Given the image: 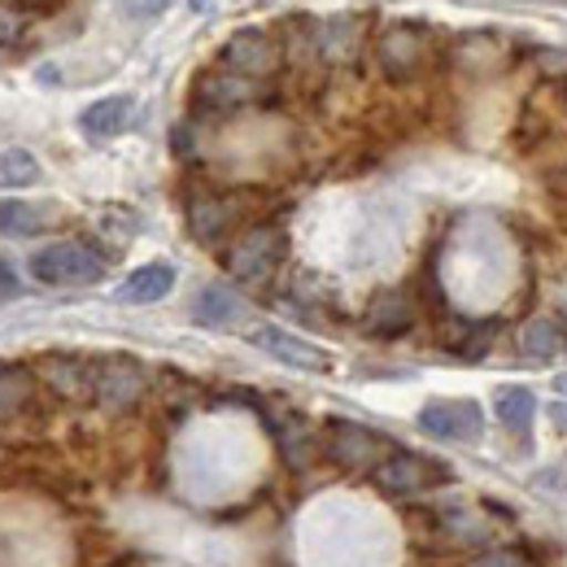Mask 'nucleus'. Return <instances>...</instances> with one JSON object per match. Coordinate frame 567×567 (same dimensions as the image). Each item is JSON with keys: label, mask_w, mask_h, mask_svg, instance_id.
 Masks as SVG:
<instances>
[{"label": "nucleus", "mask_w": 567, "mask_h": 567, "mask_svg": "<svg viewBox=\"0 0 567 567\" xmlns=\"http://www.w3.org/2000/svg\"><path fill=\"white\" fill-rule=\"evenodd\" d=\"M40 162H35V153L31 148H0V188H31V184H40Z\"/></svg>", "instance_id": "obj_17"}, {"label": "nucleus", "mask_w": 567, "mask_h": 567, "mask_svg": "<svg viewBox=\"0 0 567 567\" xmlns=\"http://www.w3.org/2000/svg\"><path fill=\"white\" fill-rule=\"evenodd\" d=\"M13 284H18V276H13V267H9L4 258H0V292H9Z\"/></svg>", "instance_id": "obj_26"}, {"label": "nucleus", "mask_w": 567, "mask_h": 567, "mask_svg": "<svg viewBox=\"0 0 567 567\" xmlns=\"http://www.w3.org/2000/svg\"><path fill=\"white\" fill-rule=\"evenodd\" d=\"M559 389H564V393H567V375H559Z\"/></svg>", "instance_id": "obj_27"}, {"label": "nucleus", "mask_w": 567, "mask_h": 567, "mask_svg": "<svg viewBox=\"0 0 567 567\" xmlns=\"http://www.w3.org/2000/svg\"><path fill=\"white\" fill-rule=\"evenodd\" d=\"M375 62H380V71L389 74L393 83H411L427 62V31L424 27H411V22L389 27L375 40Z\"/></svg>", "instance_id": "obj_4"}, {"label": "nucleus", "mask_w": 567, "mask_h": 567, "mask_svg": "<svg viewBox=\"0 0 567 567\" xmlns=\"http://www.w3.org/2000/svg\"><path fill=\"white\" fill-rule=\"evenodd\" d=\"M144 367L136 358H105L92 375V402L105 411H132L144 398Z\"/></svg>", "instance_id": "obj_5"}, {"label": "nucleus", "mask_w": 567, "mask_h": 567, "mask_svg": "<svg viewBox=\"0 0 567 567\" xmlns=\"http://www.w3.org/2000/svg\"><path fill=\"white\" fill-rule=\"evenodd\" d=\"M227 218H231V210H227L218 197H202V202L188 206V223H193V236H197V240H214V236L227 227Z\"/></svg>", "instance_id": "obj_20"}, {"label": "nucleus", "mask_w": 567, "mask_h": 567, "mask_svg": "<svg viewBox=\"0 0 567 567\" xmlns=\"http://www.w3.org/2000/svg\"><path fill=\"white\" fill-rule=\"evenodd\" d=\"M515 341H519V354L542 358V362H550V358H559L567 350L564 323H555V319H528Z\"/></svg>", "instance_id": "obj_15"}, {"label": "nucleus", "mask_w": 567, "mask_h": 567, "mask_svg": "<svg viewBox=\"0 0 567 567\" xmlns=\"http://www.w3.org/2000/svg\"><path fill=\"white\" fill-rule=\"evenodd\" d=\"M223 66L236 74H249V79H267V74H276V66H280V49H276V40L267 31L245 27V31H236L223 44Z\"/></svg>", "instance_id": "obj_8"}, {"label": "nucleus", "mask_w": 567, "mask_h": 567, "mask_svg": "<svg viewBox=\"0 0 567 567\" xmlns=\"http://www.w3.org/2000/svg\"><path fill=\"white\" fill-rule=\"evenodd\" d=\"M166 4H171V0H123V9H127L132 18H157Z\"/></svg>", "instance_id": "obj_25"}, {"label": "nucleus", "mask_w": 567, "mask_h": 567, "mask_svg": "<svg viewBox=\"0 0 567 567\" xmlns=\"http://www.w3.org/2000/svg\"><path fill=\"white\" fill-rule=\"evenodd\" d=\"M276 432H280L284 458H288L292 467H306V463H310V432H306V424H301L297 415H284L280 424H276Z\"/></svg>", "instance_id": "obj_21"}, {"label": "nucleus", "mask_w": 567, "mask_h": 567, "mask_svg": "<svg viewBox=\"0 0 567 567\" xmlns=\"http://www.w3.org/2000/svg\"><path fill=\"white\" fill-rule=\"evenodd\" d=\"M171 288H175V267L171 262H148V267H136L127 280L118 284L114 301H123V306H153Z\"/></svg>", "instance_id": "obj_13"}, {"label": "nucleus", "mask_w": 567, "mask_h": 567, "mask_svg": "<svg viewBox=\"0 0 567 567\" xmlns=\"http://www.w3.org/2000/svg\"><path fill=\"white\" fill-rule=\"evenodd\" d=\"M494 411H497V420L511 427V432L528 436L533 415H537V398H533L524 384H502V389L494 393Z\"/></svg>", "instance_id": "obj_16"}, {"label": "nucleus", "mask_w": 567, "mask_h": 567, "mask_svg": "<svg viewBox=\"0 0 567 567\" xmlns=\"http://www.w3.org/2000/svg\"><path fill=\"white\" fill-rule=\"evenodd\" d=\"M350 35H354V22H350V18H337V22H328V27L319 31V53H323V58H332V62L350 58V53H354Z\"/></svg>", "instance_id": "obj_22"}, {"label": "nucleus", "mask_w": 567, "mask_h": 567, "mask_svg": "<svg viewBox=\"0 0 567 567\" xmlns=\"http://www.w3.org/2000/svg\"><path fill=\"white\" fill-rule=\"evenodd\" d=\"M249 341H254L262 354H271L276 362L292 367V371H332V354H328V350L310 346L306 337H292L280 323H254V328H249Z\"/></svg>", "instance_id": "obj_6"}, {"label": "nucleus", "mask_w": 567, "mask_h": 567, "mask_svg": "<svg viewBox=\"0 0 567 567\" xmlns=\"http://www.w3.org/2000/svg\"><path fill=\"white\" fill-rule=\"evenodd\" d=\"M44 218L49 214L40 210V206H31V202H22V197H9V202H0V236H35V231H44Z\"/></svg>", "instance_id": "obj_18"}, {"label": "nucleus", "mask_w": 567, "mask_h": 567, "mask_svg": "<svg viewBox=\"0 0 567 567\" xmlns=\"http://www.w3.org/2000/svg\"><path fill=\"white\" fill-rule=\"evenodd\" d=\"M22 398H27V375L0 371V415H4V411H13Z\"/></svg>", "instance_id": "obj_23"}, {"label": "nucleus", "mask_w": 567, "mask_h": 567, "mask_svg": "<svg viewBox=\"0 0 567 567\" xmlns=\"http://www.w3.org/2000/svg\"><path fill=\"white\" fill-rule=\"evenodd\" d=\"M323 445H328L332 463H341L346 472H371V467L384 458V450H389V441H384L380 432H371V427H362V424H350V420H332Z\"/></svg>", "instance_id": "obj_7"}, {"label": "nucleus", "mask_w": 567, "mask_h": 567, "mask_svg": "<svg viewBox=\"0 0 567 567\" xmlns=\"http://www.w3.org/2000/svg\"><path fill=\"white\" fill-rule=\"evenodd\" d=\"M40 375H44V384H49L58 398H66V402H87L96 371L74 354H49L40 362Z\"/></svg>", "instance_id": "obj_10"}, {"label": "nucleus", "mask_w": 567, "mask_h": 567, "mask_svg": "<svg viewBox=\"0 0 567 567\" xmlns=\"http://www.w3.org/2000/svg\"><path fill=\"white\" fill-rule=\"evenodd\" d=\"M22 31H27L22 13H18V9H9V4H0V44H13Z\"/></svg>", "instance_id": "obj_24"}, {"label": "nucleus", "mask_w": 567, "mask_h": 567, "mask_svg": "<svg viewBox=\"0 0 567 567\" xmlns=\"http://www.w3.org/2000/svg\"><path fill=\"white\" fill-rule=\"evenodd\" d=\"M420 427L436 441H481L485 411L476 402H427L420 411Z\"/></svg>", "instance_id": "obj_9"}, {"label": "nucleus", "mask_w": 567, "mask_h": 567, "mask_svg": "<svg viewBox=\"0 0 567 567\" xmlns=\"http://www.w3.org/2000/svg\"><path fill=\"white\" fill-rule=\"evenodd\" d=\"M284 249H288V240H284L280 227H271V223L249 227L227 249V276L240 284H267L284 262Z\"/></svg>", "instance_id": "obj_2"}, {"label": "nucleus", "mask_w": 567, "mask_h": 567, "mask_svg": "<svg viewBox=\"0 0 567 567\" xmlns=\"http://www.w3.org/2000/svg\"><path fill=\"white\" fill-rule=\"evenodd\" d=\"M197 319L210 323V328L240 319V297H236L231 288H223V284H210V288L197 297Z\"/></svg>", "instance_id": "obj_19"}, {"label": "nucleus", "mask_w": 567, "mask_h": 567, "mask_svg": "<svg viewBox=\"0 0 567 567\" xmlns=\"http://www.w3.org/2000/svg\"><path fill=\"white\" fill-rule=\"evenodd\" d=\"M371 476H375V485L389 497H415V494H424V489H432V485H441V481H450V467L432 463L424 454L398 450V454H384V458L371 467Z\"/></svg>", "instance_id": "obj_3"}, {"label": "nucleus", "mask_w": 567, "mask_h": 567, "mask_svg": "<svg viewBox=\"0 0 567 567\" xmlns=\"http://www.w3.org/2000/svg\"><path fill=\"white\" fill-rule=\"evenodd\" d=\"M132 110H136V96H127V92L101 96V101H92V105L79 114V132H83L87 141H114V136L127 127Z\"/></svg>", "instance_id": "obj_11"}, {"label": "nucleus", "mask_w": 567, "mask_h": 567, "mask_svg": "<svg viewBox=\"0 0 567 567\" xmlns=\"http://www.w3.org/2000/svg\"><path fill=\"white\" fill-rule=\"evenodd\" d=\"M411 301L402 297V292H384V297H375L371 301V310H367V332L371 337H380V341H389V337H402L406 328H411Z\"/></svg>", "instance_id": "obj_14"}, {"label": "nucleus", "mask_w": 567, "mask_h": 567, "mask_svg": "<svg viewBox=\"0 0 567 567\" xmlns=\"http://www.w3.org/2000/svg\"><path fill=\"white\" fill-rule=\"evenodd\" d=\"M31 276L53 288H74V284H96L105 276V258L79 240H53L31 254Z\"/></svg>", "instance_id": "obj_1"}, {"label": "nucleus", "mask_w": 567, "mask_h": 567, "mask_svg": "<svg viewBox=\"0 0 567 567\" xmlns=\"http://www.w3.org/2000/svg\"><path fill=\"white\" fill-rule=\"evenodd\" d=\"M258 96V79H249V74H202L197 79V101L206 105V110H240V105H249Z\"/></svg>", "instance_id": "obj_12"}]
</instances>
